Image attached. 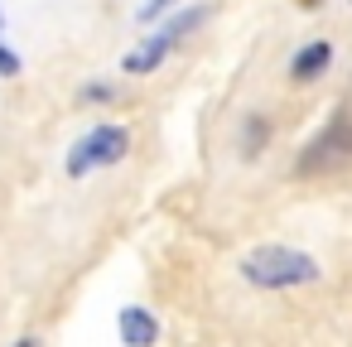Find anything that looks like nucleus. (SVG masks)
<instances>
[{
  "label": "nucleus",
  "mask_w": 352,
  "mask_h": 347,
  "mask_svg": "<svg viewBox=\"0 0 352 347\" xmlns=\"http://www.w3.org/2000/svg\"><path fill=\"white\" fill-rule=\"evenodd\" d=\"M241 275L261 289H294L318 280V260L294 251V246H256L241 256Z\"/></svg>",
  "instance_id": "obj_1"
},
{
  "label": "nucleus",
  "mask_w": 352,
  "mask_h": 347,
  "mask_svg": "<svg viewBox=\"0 0 352 347\" xmlns=\"http://www.w3.org/2000/svg\"><path fill=\"white\" fill-rule=\"evenodd\" d=\"M126 150H131L126 126H97V131H87V135L73 145V155H68V174L82 179L87 169H107V164H116Z\"/></svg>",
  "instance_id": "obj_2"
},
{
  "label": "nucleus",
  "mask_w": 352,
  "mask_h": 347,
  "mask_svg": "<svg viewBox=\"0 0 352 347\" xmlns=\"http://www.w3.org/2000/svg\"><path fill=\"white\" fill-rule=\"evenodd\" d=\"M155 333H160V323L150 318V309H140V304L121 309V337H126V347H150Z\"/></svg>",
  "instance_id": "obj_5"
},
{
  "label": "nucleus",
  "mask_w": 352,
  "mask_h": 347,
  "mask_svg": "<svg viewBox=\"0 0 352 347\" xmlns=\"http://www.w3.org/2000/svg\"><path fill=\"white\" fill-rule=\"evenodd\" d=\"M198 20H203V10H198V5H193V10H179V15H174L169 25H160V30H155L135 54H126V73H150V68H160V63H164V54H169V49H174V44H179Z\"/></svg>",
  "instance_id": "obj_3"
},
{
  "label": "nucleus",
  "mask_w": 352,
  "mask_h": 347,
  "mask_svg": "<svg viewBox=\"0 0 352 347\" xmlns=\"http://www.w3.org/2000/svg\"><path fill=\"white\" fill-rule=\"evenodd\" d=\"M0 73H6V78H15V73H20V58H15L6 44H0Z\"/></svg>",
  "instance_id": "obj_8"
},
{
  "label": "nucleus",
  "mask_w": 352,
  "mask_h": 347,
  "mask_svg": "<svg viewBox=\"0 0 352 347\" xmlns=\"http://www.w3.org/2000/svg\"><path fill=\"white\" fill-rule=\"evenodd\" d=\"M352 155V126L338 116L314 145H309V159H304V169H314V164H338V159H347Z\"/></svg>",
  "instance_id": "obj_4"
},
{
  "label": "nucleus",
  "mask_w": 352,
  "mask_h": 347,
  "mask_svg": "<svg viewBox=\"0 0 352 347\" xmlns=\"http://www.w3.org/2000/svg\"><path fill=\"white\" fill-rule=\"evenodd\" d=\"M164 10H174V0H145V5H140V20H155V15H164Z\"/></svg>",
  "instance_id": "obj_7"
},
{
  "label": "nucleus",
  "mask_w": 352,
  "mask_h": 347,
  "mask_svg": "<svg viewBox=\"0 0 352 347\" xmlns=\"http://www.w3.org/2000/svg\"><path fill=\"white\" fill-rule=\"evenodd\" d=\"M328 58H333V49L318 39V44H309V49H299V58L289 63V78L294 82H309V78H318L323 68H328Z\"/></svg>",
  "instance_id": "obj_6"
},
{
  "label": "nucleus",
  "mask_w": 352,
  "mask_h": 347,
  "mask_svg": "<svg viewBox=\"0 0 352 347\" xmlns=\"http://www.w3.org/2000/svg\"><path fill=\"white\" fill-rule=\"evenodd\" d=\"M15 347H39V342H34V337H25V342H15Z\"/></svg>",
  "instance_id": "obj_9"
}]
</instances>
